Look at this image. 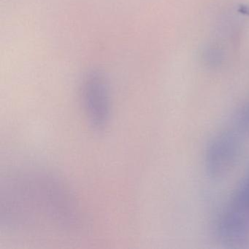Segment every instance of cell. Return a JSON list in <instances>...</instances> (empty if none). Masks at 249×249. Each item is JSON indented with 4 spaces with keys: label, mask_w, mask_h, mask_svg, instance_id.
I'll return each mask as SVG.
<instances>
[{
    "label": "cell",
    "mask_w": 249,
    "mask_h": 249,
    "mask_svg": "<svg viewBox=\"0 0 249 249\" xmlns=\"http://www.w3.org/2000/svg\"><path fill=\"white\" fill-rule=\"evenodd\" d=\"M239 126L241 130L249 132V104L247 105L240 113Z\"/></svg>",
    "instance_id": "5b68a950"
},
{
    "label": "cell",
    "mask_w": 249,
    "mask_h": 249,
    "mask_svg": "<svg viewBox=\"0 0 249 249\" xmlns=\"http://www.w3.org/2000/svg\"><path fill=\"white\" fill-rule=\"evenodd\" d=\"M242 143L237 134L225 132L217 135L208 145L205 168L213 179L222 178L234 167L240 157Z\"/></svg>",
    "instance_id": "277c9868"
},
{
    "label": "cell",
    "mask_w": 249,
    "mask_h": 249,
    "mask_svg": "<svg viewBox=\"0 0 249 249\" xmlns=\"http://www.w3.org/2000/svg\"><path fill=\"white\" fill-rule=\"evenodd\" d=\"M218 238L225 244L237 246L249 237V171L236 188L230 204L216 226Z\"/></svg>",
    "instance_id": "7a4b0ae2"
},
{
    "label": "cell",
    "mask_w": 249,
    "mask_h": 249,
    "mask_svg": "<svg viewBox=\"0 0 249 249\" xmlns=\"http://www.w3.org/2000/svg\"><path fill=\"white\" fill-rule=\"evenodd\" d=\"M240 12H241L242 14L249 15V8H248V7H241Z\"/></svg>",
    "instance_id": "8992f818"
},
{
    "label": "cell",
    "mask_w": 249,
    "mask_h": 249,
    "mask_svg": "<svg viewBox=\"0 0 249 249\" xmlns=\"http://www.w3.org/2000/svg\"><path fill=\"white\" fill-rule=\"evenodd\" d=\"M84 110L90 125L96 130H103L111 116V100L107 80L99 71L87 74L82 87Z\"/></svg>",
    "instance_id": "3957f363"
},
{
    "label": "cell",
    "mask_w": 249,
    "mask_h": 249,
    "mask_svg": "<svg viewBox=\"0 0 249 249\" xmlns=\"http://www.w3.org/2000/svg\"><path fill=\"white\" fill-rule=\"evenodd\" d=\"M0 221L8 231L36 236L72 234L84 222L69 185L56 173L39 167L18 169L2 178Z\"/></svg>",
    "instance_id": "6da1fadb"
}]
</instances>
